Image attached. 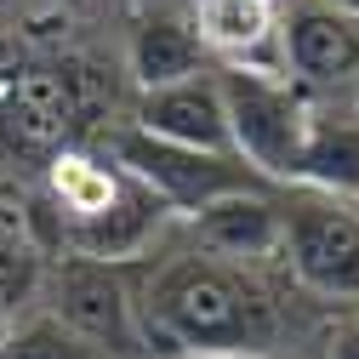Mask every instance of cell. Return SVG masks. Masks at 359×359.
<instances>
[{
    "mask_svg": "<svg viewBox=\"0 0 359 359\" xmlns=\"http://www.w3.org/2000/svg\"><path fill=\"white\" fill-rule=\"evenodd\" d=\"M114 165L137 177L165 211H183V217H194L200 205H211L222 194H240V189H274V183H262L240 154L177 149V143H160V137H149L137 126H126L114 137Z\"/></svg>",
    "mask_w": 359,
    "mask_h": 359,
    "instance_id": "277c9868",
    "label": "cell"
},
{
    "mask_svg": "<svg viewBox=\"0 0 359 359\" xmlns=\"http://www.w3.org/2000/svg\"><path fill=\"white\" fill-rule=\"evenodd\" d=\"M268 6H274V0H268Z\"/></svg>",
    "mask_w": 359,
    "mask_h": 359,
    "instance_id": "44dd1931",
    "label": "cell"
},
{
    "mask_svg": "<svg viewBox=\"0 0 359 359\" xmlns=\"http://www.w3.org/2000/svg\"><path fill=\"white\" fill-rule=\"evenodd\" d=\"M137 131L177 149H200V154H234L229 143V114H222V92H217V69L189 74V80H171L154 86V92L137 97Z\"/></svg>",
    "mask_w": 359,
    "mask_h": 359,
    "instance_id": "ba28073f",
    "label": "cell"
},
{
    "mask_svg": "<svg viewBox=\"0 0 359 359\" xmlns=\"http://www.w3.org/2000/svg\"><path fill=\"white\" fill-rule=\"evenodd\" d=\"M325 359H359V313H348L325 331Z\"/></svg>",
    "mask_w": 359,
    "mask_h": 359,
    "instance_id": "2e32d148",
    "label": "cell"
},
{
    "mask_svg": "<svg viewBox=\"0 0 359 359\" xmlns=\"http://www.w3.org/2000/svg\"><path fill=\"white\" fill-rule=\"evenodd\" d=\"M325 6H337V12H348V18L359 23V0H325Z\"/></svg>",
    "mask_w": 359,
    "mask_h": 359,
    "instance_id": "ac0fdd59",
    "label": "cell"
},
{
    "mask_svg": "<svg viewBox=\"0 0 359 359\" xmlns=\"http://www.w3.org/2000/svg\"><path fill=\"white\" fill-rule=\"evenodd\" d=\"M165 205L137 183L131 171H120V194L109 200V211H97L92 222H69L63 229V245L69 257H92V262H131L154 245V234L165 229Z\"/></svg>",
    "mask_w": 359,
    "mask_h": 359,
    "instance_id": "9c48e42d",
    "label": "cell"
},
{
    "mask_svg": "<svg viewBox=\"0 0 359 359\" xmlns=\"http://www.w3.org/2000/svg\"><path fill=\"white\" fill-rule=\"evenodd\" d=\"M0 325H6V308H0Z\"/></svg>",
    "mask_w": 359,
    "mask_h": 359,
    "instance_id": "ffe728a7",
    "label": "cell"
},
{
    "mask_svg": "<svg viewBox=\"0 0 359 359\" xmlns=\"http://www.w3.org/2000/svg\"><path fill=\"white\" fill-rule=\"evenodd\" d=\"M205 69H211L205 46L177 18H143L137 34H131V80H137V92H154V86L189 80V74H205Z\"/></svg>",
    "mask_w": 359,
    "mask_h": 359,
    "instance_id": "4fadbf2b",
    "label": "cell"
},
{
    "mask_svg": "<svg viewBox=\"0 0 359 359\" xmlns=\"http://www.w3.org/2000/svg\"><path fill=\"white\" fill-rule=\"evenodd\" d=\"M171 359H268V353H171Z\"/></svg>",
    "mask_w": 359,
    "mask_h": 359,
    "instance_id": "e0dca14e",
    "label": "cell"
},
{
    "mask_svg": "<svg viewBox=\"0 0 359 359\" xmlns=\"http://www.w3.org/2000/svg\"><path fill=\"white\" fill-rule=\"evenodd\" d=\"M222 114H229V143L234 154L262 177V183H297V154L308 131V92L280 69H245L222 63L217 69Z\"/></svg>",
    "mask_w": 359,
    "mask_h": 359,
    "instance_id": "7a4b0ae2",
    "label": "cell"
},
{
    "mask_svg": "<svg viewBox=\"0 0 359 359\" xmlns=\"http://www.w3.org/2000/svg\"><path fill=\"white\" fill-rule=\"evenodd\" d=\"M0 359H109V353L46 308V313H29L18 325H0Z\"/></svg>",
    "mask_w": 359,
    "mask_h": 359,
    "instance_id": "9a60e30c",
    "label": "cell"
},
{
    "mask_svg": "<svg viewBox=\"0 0 359 359\" xmlns=\"http://www.w3.org/2000/svg\"><path fill=\"white\" fill-rule=\"evenodd\" d=\"M194 40L205 46V57L217 52L222 63H245V69H262L257 57L274 46V6L268 0H200L194 6Z\"/></svg>",
    "mask_w": 359,
    "mask_h": 359,
    "instance_id": "7c38bea8",
    "label": "cell"
},
{
    "mask_svg": "<svg viewBox=\"0 0 359 359\" xmlns=\"http://www.w3.org/2000/svg\"><path fill=\"white\" fill-rule=\"evenodd\" d=\"M353 205H359V200H353Z\"/></svg>",
    "mask_w": 359,
    "mask_h": 359,
    "instance_id": "7402d4cb",
    "label": "cell"
},
{
    "mask_svg": "<svg viewBox=\"0 0 359 359\" xmlns=\"http://www.w3.org/2000/svg\"><path fill=\"white\" fill-rule=\"evenodd\" d=\"M74 137V92L57 69L40 63H6L0 69V143L12 154L52 160Z\"/></svg>",
    "mask_w": 359,
    "mask_h": 359,
    "instance_id": "8992f818",
    "label": "cell"
},
{
    "mask_svg": "<svg viewBox=\"0 0 359 359\" xmlns=\"http://www.w3.org/2000/svg\"><path fill=\"white\" fill-rule=\"evenodd\" d=\"M280 257L313 297L359 302V205L313 189L280 194Z\"/></svg>",
    "mask_w": 359,
    "mask_h": 359,
    "instance_id": "3957f363",
    "label": "cell"
},
{
    "mask_svg": "<svg viewBox=\"0 0 359 359\" xmlns=\"http://www.w3.org/2000/svg\"><path fill=\"white\" fill-rule=\"evenodd\" d=\"M194 245L222 262H257L280 257V194L274 189H240L200 205L194 217Z\"/></svg>",
    "mask_w": 359,
    "mask_h": 359,
    "instance_id": "30bf717a",
    "label": "cell"
},
{
    "mask_svg": "<svg viewBox=\"0 0 359 359\" xmlns=\"http://www.w3.org/2000/svg\"><path fill=\"white\" fill-rule=\"evenodd\" d=\"M297 189L331 194V200H359V109L353 103H308Z\"/></svg>",
    "mask_w": 359,
    "mask_h": 359,
    "instance_id": "8fae6325",
    "label": "cell"
},
{
    "mask_svg": "<svg viewBox=\"0 0 359 359\" xmlns=\"http://www.w3.org/2000/svg\"><path fill=\"white\" fill-rule=\"evenodd\" d=\"M137 325L149 359L171 353H268L280 337V302L251 262H222L205 251L165 257L143 280Z\"/></svg>",
    "mask_w": 359,
    "mask_h": 359,
    "instance_id": "6da1fadb",
    "label": "cell"
},
{
    "mask_svg": "<svg viewBox=\"0 0 359 359\" xmlns=\"http://www.w3.org/2000/svg\"><path fill=\"white\" fill-rule=\"evenodd\" d=\"M353 109H359V80H353Z\"/></svg>",
    "mask_w": 359,
    "mask_h": 359,
    "instance_id": "d6986e66",
    "label": "cell"
},
{
    "mask_svg": "<svg viewBox=\"0 0 359 359\" xmlns=\"http://www.w3.org/2000/svg\"><path fill=\"white\" fill-rule=\"evenodd\" d=\"M46 183H52V200L69 229V222H92L97 211H109V200L120 194V165L86 154V149H63L46 160Z\"/></svg>",
    "mask_w": 359,
    "mask_h": 359,
    "instance_id": "5bb4252c",
    "label": "cell"
},
{
    "mask_svg": "<svg viewBox=\"0 0 359 359\" xmlns=\"http://www.w3.org/2000/svg\"><path fill=\"white\" fill-rule=\"evenodd\" d=\"M285 74L302 92H342L359 80V23L325 0H308V6L285 12V23L274 29Z\"/></svg>",
    "mask_w": 359,
    "mask_h": 359,
    "instance_id": "52a82bcc",
    "label": "cell"
},
{
    "mask_svg": "<svg viewBox=\"0 0 359 359\" xmlns=\"http://www.w3.org/2000/svg\"><path fill=\"white\" fill-rule=\"evenodd\" d=\"M52 313L74 325L86 342H97L109 359H149L143 325H137V297L114 262L92 257H63L52 280Z\"/></svg>",
    "mask_w": 359,
    "mask_h": 359,
    "instance_id": "5b68a950",
    "label": "cell"
}]
</instances>
